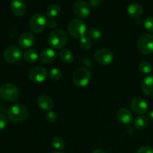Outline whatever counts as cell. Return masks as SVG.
I'll return each instance as SVG.
<instances>
[{
	"label": "cell",
	"instance_id": "obj_1",
	"mask_svg": "<svg viewBox=\"0 0 153 153\" xmlns=\"http://www.w3.org/2000/svg\"><path fill=\"white\" fill-rule=\"evenodd\" d=\"M7 115L10 121L15 123H22L28 117V109L22 104H14L7 109Z\"/></svg>",
	"mask_w": 153,
	"mask_h": 153
},
{
	"label": "cell",
	"instance_id": "obj_2",
	"mask_svg": "<svg viewBox=\"0 0 153 153\" xmlns=\"http://www.w3.org/2000/svg\"><path fill=\"white\" fill-rule=\"evenodd\" d=\"M67 34L64 30L56 29L51 31L48 36V43L52 47L61 49L64 47L67 42Z\"/></svg>",
	"mask_w": 153,
	"mask_h": 153
},
{
	"label": "cell",
	"instance_id": "obj_3",
	"mask_svg": "<svg viewBox=\"0 0 153 153\" xmlns=\"http://www.w3.org/2000/svg\"><path fill=\"white\" fill-rule=\"evenodd\" d=\"M19 95V89L14 84L4 83L0 87V97L4 101H15L18 99Z\"/></svg>",
	"mask_w": 153,
	"mask_h": 153
},
{
	"label": "cell",
	"instance_id": "obj_4",
	"mask_svg": "<svg viewBox=\"0 0 153 153\" xmlns=\"http://www.w3.org/2000/svg\"><path fill=\"white\" fill-rule=\"evenodd\" d=\"M68 31L72 37L82 38L87 31L86 22L82 19H74L70 21L68 25Z\"/></svg>",
	"mask_w": 153,
	"mask_h": 153
},
{
	"label": "cell",
	"instance_id": "obj_5",
	"mask_svg": "<svg viewBox=\"0 0 153 153\" xmlns=\"http://www.w3.org/2000/svg\"><path fill=\"white\" fill-rule=\"evenodd\" d=\"M91 79V73L88 69L80 67L75 70L73 75V80L75 85L79 88L85 87Z\"/></svg>",
	"mask_w": 153,
	"mask_h": 153
},
{
	"label": "cell",
	"instance_id": "obj_6",
	"mask_svg": "<svg viewBox=\"0 0 153 153\" xmlns=\"http://www.w3.org/2000/svg\"><path fill=\"white\" fill-rule=\"evenodd\" d=\"M137 46L139 51L144 55H149L153 52V35L151 34H143L138 37Z\"/></svg>",
	"mask_w": 153,
	"mask_h": 153
},
{
	"label": "cell",
	"instance_id": "obj_7",
	"mask_svg": "<svg viewBox=\"0 0 153 153\" xmlns=\"http://www.w3.org/2000/svg\"><path fill=\"white\" fill-rule=\"evenodd\" d=\"M47 19L46 16L40 13L33 15L29 20V27L34 33H40L45 29L47 25Z\"/></svg>",
	"mask_w": 153,
	"mask_h": 153
},
{
	"label": "cell",
	"instance_id": "obj_8",
	"mask_svg": "<svg viewBox=\"0 0 153 153\" xmlns=\"http://www.w3.org/2000/svg\"><path fill=\"white\" fill-rule=\"evenodd\" d=\"M22 55L23 54L20 48L16 46H10L4 50L3 56L7 62L14 64L20 61Z\"/></svg>",
	"mask_w": 153,
	"mask_h": 153
},
{
	"label": "cell",
	"instance_id": "obj_9",
	"mask_svg": "<svg viewBox=\"0 0 153 153\" xmlns=\"http://www.w3.org/2000/svg\"><path fill=\"white\" fill-rule=\"evenodd\" d=\"M94 58L99 64L106 66L110 64L113 61L114 54L110 49L103 48L96 51L94 53Z\"/></svg>",
	"mask_w": 153,
	"mask_h": 153
},
{
	"label": "cell",
	"instance_id": "obj_10",
	"mask_svg": "<svg viewBox=\"0 0 153 153\" xmlns=\"http://www.w3.org/2000/svg\"><path fill=\"white\" fill-rule=\"evenodd\" d=\"M48 74L47 70L44 67H34L28 72V78L34 83H40L46 80Z\"/></svg>",
	"mask_w": 153,
	"mask_h": 153
},
{
	"label": "cell",
	"instance_id": "obj_11",
	"mask_svg": "<svg viewBox=\"0 0 153 153\" xmlns=\"http://www.w3.org/2000/svg\"><path fill=\"white\" fill-rule=\"evenodd\" d=\"M73 12L76 15H77L80 18H85L89 16L91 13V7L89 4L85 1L79 0L76 1L73 6Z\"/></svg>",
	"mask_w": 153,
	"mask_h": 153
},
{
	"label": "cell",
	"instance_id": "obj_12",
	"mask_svg": "<svg viewBox=\"0 0 153 153\" xmlns=\"http://www.w3.org/2000/svg\"><path fill=\"white\" fill-rule=\"evenodd\" d=\"M131 109L137 114H143L147 112L149 108V105L146 100L142 98H135L131 100L130 103Z\"/></svg>",
	"mask_w": 153,
	"mask_h": 153
},
{
	"label": "cell",
	"instance_id": "obj_13",
	"mask_svg": "<svg viewBox=\"0 0 153 153\" xmlns=\"http://www.w3.org/2000/svg\"><path fill=\"white\" fill-rule=\"evenodd\" d=\"M35 42V37L34 34L29 32H25L21 34L18 38V44L21 48L28 49L31 47Z\"/></svg>",
	"mask_w": 153,
	"mask_h": 153
},
{
	"label": "cell",
	"instance_id": "obj_14",
	"mask_svg": "<svg viewBox=\"0 0 153 153\" xmlns=\"http://www.w3.org/2000/svg\"><path fill=\"white\" fill-rule=\"evenodd\" d=\"M10 6L12 13L17 16H23L26 11V4L22 0H13Z\"/></svg>",
	"mask_w": 153,
	"mask_h": 153
},
{
	"label": "cell",
	"instance_id": "obj_15",
	"mask_svg": "<svg viewBox=\"0 0 153 153\" xmlns=\"http://www.w3.org/2000/svg\"><path fill=\"white\" fill-rule=\"evenodd\" d=\"M117 117L118 120L121 123L126 126H129L133 120L132 114L128 109L125 108L119 109L117 114Z\"/></svg>",
	"mask_w": 153,
	"mask_h": 153
},
{
	"label": "cell",
	"instance_id": "obj_16",
	"mask_svg": "<svg viewBox=\"0 0 153 153\" xmlns=\"http://www.w3.org/2000/svg\"><path fill=\"white\" fill-rule=\"evenodd\" d=\"M37 105L39 108L45 111H50L54 106V102L50 97L47 95H41L37 98Z\"/></svg>",
	"mask_w": 153,
	"mask_h": 153
},
{
	"label": "cell",
	"instance_id": "obj_17",
	"mask_svg": "<svg viewBox=\"0 0 153 153\" xmlns=\"http://www.w3.org/2000/svg\"><path fill=\"white\" fill-rule=\"evenodd\" d=\"M40 60L44 64H50L53 62L56 58V52L53 49L46 48L40 54Z\"/></svg>",
	"mask_w": 153,
	"mask_h": 153
},
{
	"label": "cell",
	"instance_id": "obj_18",
	"mask_svg": "<svg viewBox=\"0 0 153 153\" xmlns=\"http://www.w3.org/2000/svg\"><path fill=\"white\" fill-rule=\"evenodd\" d=\"M141 90L146 96H153V76H146L141 83Z\"/></svg>",
	"mask_w": 153,
	"mask_h": 153
},
{
	"label": "cell",
	"instance_id": "obj_19",
	"mask_svg": "<svg viewBox=\"0 0 153 153\" xmlns=\"http://www.w3.org/2000/svg\"><path fill=\"white\" fill-rule=\"evenodd\" d=\"M128 15L133 18H137L143 13V8L141 4L138 2H132L128 6L127 8Z\"/></svg>",
	"mask_w": 153,
	"mask_h": 153
},
{
	"label": "cell",
	"instance_id": "obj_20",
	"mask_svg": "<svg viewBox=\"0 0 153 153\" xmlns=\"http://www.w3.org/2000/svg\"><path fill=\"white\" fill-rule=\"evenodd\" d=\"M149 123V120L144 115H140L137 117L134 122V128L137 130H143L146 128Z\"/></svg>",
	"mask_w": 153,
	"mask_h": 153
},
{
	"label": "cell",
	"instance_id": "obj_21",
	"mask_svg": "<svg viewBox=\"0 0 153 153\" xmlns=\"http://www.w3.org/2000/svg\"><path fill=\"white\" fill-rule=\"evenodd\" d=\"M61 12V7L58 4H51L48 6L46 9V14L49 18H55Z\"/></svg>",
	"mask_w": 153,
	"mask_h": 153
},
{
	"label": "cell",
	"instance_id": "obj_22",
	"mask_svg": "<svg viewBox=\"0 0 153 153\" xmlns=\"http://www.w3.org/2000/svg\"><path fill=\"white\" fill-rule=\"evenodd\" d=\"M23 58L28 63H34L38 58V54L35 49H29L23 54Z\"/></svg>",
	"mask_w": 153,
	"mask_h": 153
},
{
	"label": "cell",
	"instance_id": "obj_23",
	"mask_svg": "<svg viewBox=\"0 0 153 153\" xmlns=\"http://www.w3.org/2000/svg\"><path fill=\"white\" fill-rule=\"evenodd\" d=\"M60 57H61V59L67 64L73 62L74 60V55H73V52L67 49H62L60 52Z\"/></svg>",
	"mask_w": 153,
	"mask_h": 153
},
{
	"label": "cell",
	"instance_id": "obj_24",
	"mask_svg": "<svg viewBox=\"0 0 153 153\" xmlns=\"http://www.w3.org/2000/svg\"><path fill=\"white\" fill-rule=\"evenodd\" d=\"M139 70L143 74H148V73H151L152 70V65L151 63H149V61H141L140 63L138 66Z\"/></svg>",
	"mask_w": 153,
	"mask_h": 153
},
{
	"label": "cell",
	"instance_id": "obj_25",
	"mask_svg": "<svg viewBox=\"0 0 153 153\" xmlns=\"http://www.w3.org/2000/svg\"><path fill=\"white\" fill-rule=\"evenodd\" d=\"M52 145L55 149H58V150H64L65 148V143L63 139L57 136L52 139Z\"/></svg>",
	"mask_w": 153,
	"mask_h": 153
},
{
	"label": "cell",
	"instance_id": "obj_26",
	"mask_svg": "<svg viewBox=\"0 0 153 153\" xmlns=\"http://www.w3.org/2000/svg\"><path fill=\"white\" fill-rule=\"evenodd\" d=\"M79 45L84 49H89L92 46V40L89 37L84 36L79 40Z\"/></svg>",
	"mask_w": 153,
	"mask_h": 153
},
{
	"label": "cell",
	"instance_id": "obj_27",
	"mask_svg": "<svg viewBox=\"0 0 153 153\" xmlns=\"http://www.w3.org/2000/svg\"><path fill=\"white\" fill-rule=\"evenodd\" d=\"M49 76L51 79L52 80H58L61 79V76H62V73H61V70L58 68H53L49 72Z\"/></svg>",
	"mask_w": 153,
	"mask_h": 153
},
{
	"label": "cell",
	"instance_id": "obj_28",
	"mask_svg": "<svg viewBox=\"0 0 153 153\" xmlns=\"http://www.w3.org/2000/svg\"><path fill=\"white\" fill-rule=\"evenodd\" d=\"M88 35L91 38L94 39V40H98L102 37V32L98 28H92L88 31Z\"/></svg>",
	"mask_w": 153,
	"mask_h": 153
},
{
	"label": "cell",
	"instance_id": "obj_29",
	"mask_svg": "<svg viewBox=\"0 0 153 153\" xmlns=\"http://www.w3.org/2000/svg\"><path fill=\"white\" fill-rule=\"evenodd\" d=\"M143 24L148 31L153 33V16H147L143 20Z\"/></svg>",
	"mask_w": 153,
	"mask_h": 153
},
{
	"label": "cell",
	"instance_id": "obj_30",
	"mask_svg": "<svg viewBox=\"0 0 153 153\" xmlns=\"http://www.w3.org/2000/svg\"><path fill=\"white\" fill-rule=\"evenodd\" d=\"M46 119H47L49 122L55 123L57 120V119H58V115H57V114L55 111H50L46 114Z\"/></svg>",
	"mask_w": 153,
	"mask_h": 153
},
{
	"label": "cell",
	"instance_id": "obj_31",
	"mask_svg": "<svg viewBox=\"0 0 153 153\" xmlns=\"http://www.w3.org/2000/svg\"><path fill=\"white\" fill-rule=\"evenodd\" d=\"M7 124V119L4 114H0V131L4 129Z\"/></svg>",
	"mask_w": 153,
	"mask_h": 153
},
{
	"label": "cell",
	"instance_id": "obj_32",
	"mask_svg": "<svg viewBox=\"0 0 153 153\" xmlns=\"http://www.w3.org/2000/svg\"><path fill=\"white\" fill-rule=\"evenodd\" d=\"M137 153H153V148L149 146H143L139 148Z\"/></svg>",
	"mask_w": 153,
	"mask_h": 153
},
{
	"label": "cell",
	"instance_id": "obj_33",
	"mask_svg": "<svg viewBox=\"0 0 153 153\" xmlns=\"http://www.w3.org/2000/svg\"><path fill=\"white\" fill-rule=\"evenodd\" d=\"M57 25H58V22H57V21L55 20V19H50V20H49L47 22L48 27L50 28H55V27L57 26Z\"/></svg>",
	"mask_w": 153,
	"mask_h": 153
},
{
	"label": "cell",
	"instance_id": "obj_34",
	"mask_svg": "<svg viewBox=\"0 0 153 153\" xmlns=\"http://www.w3.org/2000/svg\"><path fill=\"white\" fill-rule=\"evenodd\" d=\"M82 63H83L84 65L87 67H90L92 64V62H91V60L90 58H84L82 59Z\"/></svg>",
	"mask_w": 153,
	"mask_h": 153
},
{
	"label": "cell",
	"instance_id": "obj_35",
	"mask_svg": "<svg viewBox=\"0 0 153 153\" xmlns=\"http://www.w3.org/2000/svg\"><path fill=\"white\" fill-rule=\"evenodd\" d=\"M89 2L91 5L93 6V7H98L99 4L101 3V1H100V0H91Z\"/></svg>",
	"mask_w": 153,
	"mask_h": 153
},
{
	"label": "cell",
	"instance_id": "obj_36",
	"mask_svg": "<svg viewBox=\"0 0 153 153\" xmlns=\"http://www.w3.org/2000/svg\"><path fill=\"white\" fill-rule=\"evenodd\" d=\"M148 117L150 120L153 121V110L149 111V113H148Z\"/></svg>",
	"mask_w": 153,
	"mask_h": 153
},
{
	"label": "cell",
	"instance_id": "obj_37",
	"mask_svg": "<svg viewBox=\"0 0 153 153\" xmlns=\"http://www.w3.org/2000/svg\"><path fill=\"white\" fill-rule=\"evenodd\" d=\"M92 153H105L102 149H97L93 151Z\"/></svg>",
	"mask_w": 153,
	"mask_h": 153
},
{
	"label": "cell",
	"instance_id": "obj_38",
	"mask_svg": "<svg viewBox=\"0 0 153 153\" xmlns=\"http://www.w3.org/2000/svg\"><path fill=\"white\" fill-rule=\"evenodd\" d=\"M51 153H63V152H59V151H55V152H51Z\"/></svg>",
	"mask_w": 153,
	"mask_h": 153
}]
</instances>
